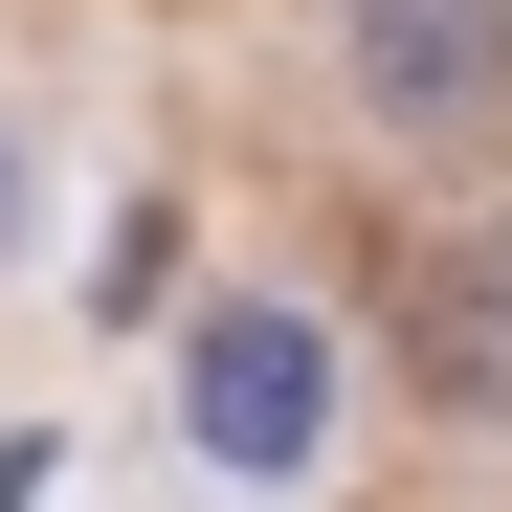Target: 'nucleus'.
<instances>
[{
	"label": "nucleus",
	"instance_id": "obj_1",
	"mask_svg": "<svg viewBox=\"0 0 512 512\" xmlns=\"http://www.w3.org/2000/svg\"><path fill=\"white\" fill-rule=\"evenodd\" d=\"M334 45H357L379 134H490L512 112V0H334Z\"/></svg>",
	"mask_w": 512,
	"mask_h": 512
},
{
	"label": "nucleus",
	"instance_id": "obj_2",
	"mask_svg": "<svg viewBox=\"0 0 512 512\" xmlns=\"http://www.w3.org/2000/svg\"><path fill=\"white\" fill-rule=\"evenodd\" d=\"M401 379L446 423H512V245L490 223H423L401 245Z\"/></svg>",
	"mask_w": 512,
	"mask_h": 512
},
{
	"label": "nucleus",
	"instance_id": "obj_3",
	"mask_svg": "<svg viewBox=\"0 0 512 512\" xmlns=\"http://www.w3.org/2000/svg\"><path fill=\"white\" fill-rule=\"evenodd\" d=\"M312 423H334V334L312 312H223L201 334V446L223 468H312Z\"/></svg>",
	"mask_w": 512,
	"mask_h": 512
}]
</instances>
